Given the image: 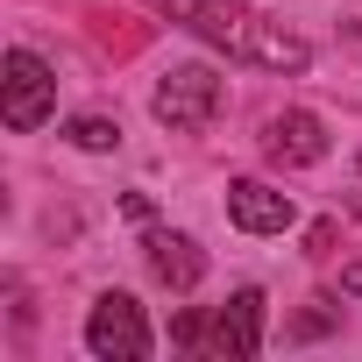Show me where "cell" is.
Segmentation results:
<instances>
[{"label": "cell", "instance_id": "obj_1", "mask_svg": "<svg viewBox=\"0 0 362 362\" xmlns=\"http://www.w3.org/2000/svg\"><path fill=\"white\" fill-rule=\"evenodd\" d=\"M170 8L185 15V29H199L206 43H221L249 64H270V71H305L313 64V50L291 29H277L270 15H249L242 0H170Z\"/></svg>", "mask_w": 362, "mask_h": 362}, {"label": "cell", "instance_id": "obj_2", "mask_svg": "<svg viewBox=\"0 0 362 362\" xmlns=\"http://www.w3.org/2000/svg\"><path fill=\"white\" fill-rule=\"evenodd\" d=\"M149 114H156L170 135L214 128V114H221V71H214V64H170V71L156 78V93H149Z\"/></svg>", "mask_w": 362, "mask_h": 362}, {"label": "cell", "instance_id": "obj_3", "mask_svg": "<svg viewBox=\"0 0 362 362\" xmlns=\"http://www.w3.org/2000/svg\"><path fill=\"white\" fill-rule=\"evenodd\" d=\"M57 107V71L36 57V50H8L0 57V121H8L15 135L43 128Z\"/></svg>", "mask_w": 362, "mask_h": 362}, {"label": "cell", "instance_id": "obj_4", "mask_svg": "<svg viewBox=\"0 0 362 362\" xmlns=\"http://www.w3.org/2000/svg\"><path fill=\"white\" fill-rule=\"evenodd\" d=\"M86 348L100 362H142L149 355V320L128 291H100L93 313H86Z\"/></svg>", "mask_w": 362, "mask_h": 362}, {"label": "cell", "instance_id": "obj_5", "mask_svg": "<svg viewBox=\"0 0 362 362\" xmlns=\"http://www.w3.org/2000/svg\"><path fill=\"white\" fill-rule=\"evenodd\" d=\"M263 313H270V298H263L256 284H242V291L214 313V327H206V355H228V362L263 355Z\"/></svg>", "mask_w": 362, "mask_h": 362}, {"label": "cell", "instance_id": "obj_6", "mask_svg": "<svg viewBox=\"0 0 362 362\" xmlns=\"http://www.w3.org/2000/svg\"><path fill=\"white\" fill-rule=\"evenodd\" d=\"M228 221L242 235H284L298 221V206H291V192L263 185V177H235V185H228Z\"/></svg>", "mask_w": 362, "mask_h": 362}, {"label": "cell", "instance_id": "obj_7", "mask_svg": "<svg viewBox=\"0 0 362 362\" xmlns=\"http://www.w3.org/2000/svg\"><path fill=\"white\" fill-rule=\"evenodd\" d=\"M263 149H270V163L305 170V163H320V156H327V121H320V114H305V107H284V114H270Z\"/></svg>", "mask_w": 362, "mask_h": 362}, {"label": "cell", "instance_id": "obj_8", "mask_svg": "<svg viewBox=\"0 0 362 362\" xmlns=\"http://www.w3.org/2000/svg\"><path fill=\"white\" fill-rule=\"evenodd\" d=\"M142 249H149L156 284H170V291H199V277H206V249H199L192 235H177V228H149Z\"/></svg>", "mask_w": 362, "mask_h": 362}, {"label": "cell", "instance_id": "obj_9", "mask_svg": "<svg viewBox=\"0 0 362 362\" xmlns=\"http://www.w3.org/2000/svg\"><path fill=\"white\" fill-rule=\"evenodd\" d=\"M64 142H71V149H93V156H100V149H121V128H114L107 114H78V121H64Z\"/></svg>", "mask_w": 362, "mask_h": 362}, {"label": "cell", "instance_id": "obj_10", "mask_svg": "<svg viewBox=\"0 0 362 362\" xmlns=\"http://www.w3.org/2000/svg\"><path fill=\"white\" fill-rule=\"evenodd\" d=\"M206 327H214V320H206L199 305H185V313L170 320V341H177V348H206Z\"/></svg>", "mask_w": 362, "mask_h": 362}, {"label": "cell", "instance_id": "obj_11", "mask_svg": "<svg viewBox=\"0 0 362 362\" xmlns=\"http://www.w3.org/2000/svg\"><path fill=\"white\" fill-rule=\"evenodd\" d=\"M320 305H327V298H320ZM320 305H313V313H298V320H291L284 334H291V341H320V334L334 327V313H320Z\"/></svg>", "mask_w": 362, "mask_h": 362}, {"label": "cell", "instance_id": "obj_12", "mask_svg": "<svg viewBox=\"0 0 362 362\" xmlns=\"http://www.w3.org/2000/svg\"><path fill=\"white\" fill-rule=\"evenodd\" d=\"M334 235H341V228H334V221H320V228L305 235V256H327V249H334Z\"/></svg>", "mask_w": 362, "mask_h": 362}, {"label": "cell", "instance_id": "obj_13", "mask_svg": "<svg viewBox=\"0 0 362 362\" xmlns=\"http://www.w3.org/2000/svg\"><path fill=\"white\" fill-rule=\"evenodd\" d=\"M341 291H348V298H362V263H348V270H341Z\"/></svg>", "mask_w": 362, "mask_h": 362}]
</instances>
